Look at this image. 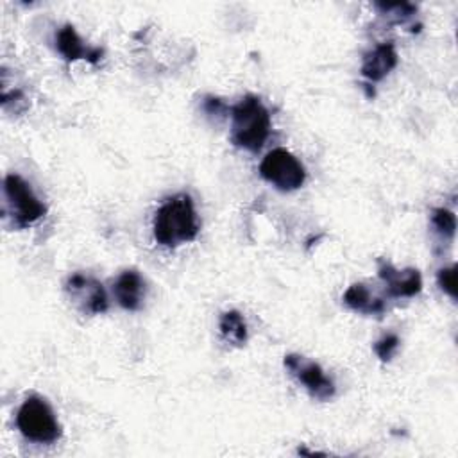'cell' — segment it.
<instances>
[{"instance_id":"6da1fadb","label":"cell","mask_w":458,"mask_h":458,"mask_svg":"<svg viewBox=\"0 0 458 458\" xmlns=\"http://www.w3.org/2000/svg\"><path fill=\"white\" fill-rule=\"evenodd\" d=\"M154 240L168 249L191 242L199 234V220L188 193L168 197L156 211L152 222Z\"/></svg>"},{"instance_id":"7a4b0ae2","label":"cell","mask_w":458,"mask_h":458,"mask_svg":"<svg viewBox=\"0 0 458 458\" xmlns=\"http://www.w3.org/2000/svg\"><path fill=\"white\" fill-rule=\"evenodd\" d=\"M270 134V113L256 95H245L231 107V143L258 152Z\"/></svg>"},{"instance_id":"3957f363","label":"cell","mask_w":458,"mask_h":458,"mask_svg":"<svg viewBox=\"0 0 458 458\" xmlns=\"http://www.w3.org/2000/svg\"><path fill=\"white\" fill-rule=\"evenodd\" d=\"M2 216L14 229H23L47 213V206L36 197L30 184L18 174H9L2 186Z\"/></svg>"},{"instance_id":"277c9868","label":"cell","mask_w":458,"mask_h":458,"mask_svg":"<svg viewBox=\"0 0 458 458\" xmlns=\"http://www.w3.org/2000/svg\"><path fill=\"white\" fill-rule=\"evenodd\" d=\"M16 426L34 444H54L61 438V426L54 410L39 395H30L23 401L16 413Z\"/></svg>"},{"instance_id":"5b68a950","label":"cell","mask_w":458,"mask_h":458,"mask_svg":"<svg viewBox=\"0 0 458 458\" xmlns=\"http://www.w3.org/2000/svg\"><path fill=\"white\" fill-rule=\"evenodd\" d=\"M259 174L281 191H293L306 181L304 165L286 148L270 150L259 165Z\"/></svg>"},{"instance_id":"8992f818","label":"cell","mask_w":458,"mask_h":458,"mask_svg":"<svg viewBox=\"0 0 458 458\" xmlns=\"http://www.w3.org/2000/svg\"><path fill=\"white\" fill-rule=\"evenodd\" d=\"M284 367L290 374L318 401H329L336 394L333 379L322 370V367L301 354H286Z\"/></svg>"},{"instance_id":"52a82bcc","label":"cell","mask_w":458,"mask_h":458,"mask_svg":"<svg viewBox=\"0 0 458 458\" xmlns=\"http://www.w3.org/2000/svg\"><path fill=\"white\" fill-rule=\"evenodd\" d=\"M64 290L68 292L75 306L88 315H98L107 310L106 290L102 283L97 281L95 277L75 272L68 276L64 283Z\"/></svg>"},{"instance_id":"ba28073f","label":"cell","mask_w":458,"mask_h":458,"mask_svg":"<svg viewBox=\"0 0 458 458\" xmlns=\"http://www.w3.org/2000/svg\"><path fill=\"white\" fill-rule=\"evenodd\" d=\"M377 276L386 284L390 297H413L422 290V277L417 268L397 270L392 263L379 261Z\"/></svg>"},{"instance_id":"9c48e42d","label":"cell","mask_w":458,"mask_h":458,"mask_svg":"<svg viewBox=\"0 0 458 458\" xmlns=\"http://www.w3.org/2000/svg\"><path fill=\"white\" fill-rule=\"evenodd\" d=\"M397 50L394 43H379L369 52H365L361 61V75L370 82L383 81L397 66Z\"/></svg>"},{"instance_id":"30bf717a","label":"cell","mask_w":458,"mask_h":458,"mask_svg":"<svg viewBox=\"0 0 458 458\" xmlns=\"http://www.w3.org/2000/svg\"><path fill=\"white\" fill-rule=\"evenodd\" d=\"M55 48L57 52L66 59V61H77V59H86L89 63H98L102 59V50L86 47L77 34L75 27L66 23L55 32Z\"/></svg>"},{"instance_id":"8fae6325","label":"cell","mask_w":458,"mask_h":458,"mask_svg":"<svg viewBox=\"0 0 458 458\" xmlns=\"http://www.w3.org/2000/svg\"><path fill=\"white\" fill-rule=\"evenodd\" d=\"M113 293L127 311H138L145 301V281L138 270H123L114 281Z\"/></svg>"},{"instance_id":"7c38bea8","label":"cell","mask_w":458,"mask_h":458,"mask_svg":"<svg viewBox=\"0 0 458 458\" xmlns=\"http://www.w3.org/2000/svg\"><path fill=\"white\" fill-rule=\"evenodd\" d=\"M344 302L356 313L363 315H383L385 313V301L377 297L367 284L354 283L344 293Z\"/></svg>"},{"instance_id":"4fadbf2b","label":"cell","mask_w":458,"mask_h":458,"mask_svg":"<svg viewBox=\"0 0 458 458\" xmlns=\"http://www.w3.org/2000/svg\"><path fill=\"white\" fill-rule=\"evenodd\" d=\"M218 329H220L222 336L233 345L240 347L247 342V324H245L243 315L236 310H229V311L222 313Z\"/></svg>"},{"instance_id":"5bb4252c","label":"cell","mask_w":458,"mask_h":458,"mask_svg":"<svg viewBox=\"0 0 458 458\" xmlns=\"http://www.w3.org/2000/svg\"><path fill=\"white\" fill-rule=\"evenodd\" d=\"M431 225L442 238H453L456 233V216L445 208H437L431 215Z\"/></svg>"},{"instance_id":"9a60e30c","label":"cell","mask_w":458,"mask_h":458,"mask_svg":"<svg viewBox=\"0 0 458 458\" xmlns=\"http://www.w3.org/2000/svg\"><path fill=\"white\" fill-rule=\"evenodd\" d=\"M399 347V336L394 333H386L383 335L376 344H374V352L377 354V358L381 361H390L392 356L395 354Z\"/></svg>"},{"instance_id":"2e32d148","label":"cell","mask_w":458,"mask_h":458,"mask_svg":"<svg viewBox=\"0 0 458 458\" xmlns=\"http://www.w3.org/2000/svg\"><path fill=\"white\" fill-rule=\"evenodd\" d=\"M376 7L383 13V14H394V16H397L399 20H404V18H408V16H411V14H415L417 13V7L413 5V4H408V2H394V4H381V2H377L376 4Z\"/></svg>"},{"instance_id":"e0dca14e","label":"cell","mask_w":458,"mask_h":458,"mask_svg":"<svg viewBox=\"0 0 458 458\" xmlns=\"http://www.w3.org/2000/svg\"><path fill=\"white\" fill-rule=\"evenodd\" d=\"M437 281H438V286H440L451 299H456V267H454V265L440 268V270H438V276H437Z\"/></svg>"},{"instance_id":"ac0fdd59","label":"cell","mask_w":458,"mask_h":458,"mask_svg":"<svg viewBox=\"0 0 458 458\" xmlns=\"http://www.w3.org/2000/svg\"><path fill=\"white\" fill-rule=\"evenodd\" d=\"M204 109H206L208 114H220V113H224L227 107H225V104H224L220 98L206 97V98H204Z\"/></svg>"}]
</instances>
